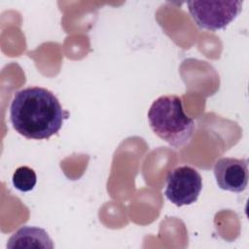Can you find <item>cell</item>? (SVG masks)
I'll use <instances>...</instances> for the list:
<instances>
[{"mask_svg":"<svg viewBox=\"0 0 249 249\" xmlns=\"http://www.w3.org/2000/svg\"><path fill=\"white\" fill-rule=\"evenodd\" d=\"M188 10L197 26L216 31L227 27L242 10V2L231 1H189Z\"/></svg>","mask_w":249,"mask_h":249,"instance_id":"cell-3","label":"cell"},{"mask_svg":"<svg viewBox=\"0 0 249 249\" xmlns=\"http://www.w3.org/2000/svg\"><path fill=\"white\" fill-rule=\"evenodd\" d=\"M7 248L53 249V243L44 229L24 226L11 235L7 243Z\"/></svg>","mask_w":249,"mask_h":249,"instance_id":"cell-6","label":"cell"},{"mask_svg":"<svg viewBox=\"0 0 249 249\" xmlns=\"http://www.w3.org/2000/svg\"><path fill=\"white\" fill-rule=\"evenodd\" d=\"M214 176L220 189L241 193L248 184V160L246 159L221 158L214 164Z\"/></svg>","mask_w":249,"mask_h":249,"instance_id":"cell-5","label":"cell"},{"mask_svg":"<svg viewBox=\"0 0 249 249\" xmlns=\"http://www.w3.org/2000/svg\"><path fill=\"white\" fill-rule=\"evenodd\" d=\"M69 113L57 97L41 87H27L17 91L10 106L14 129L27 139H49L61 128Z\"/></svg>","mask_w":249,"mask_h":249,"instance_id":"cell-1","label":"cell"},{"mask_svg":"<svg viewBox=\"0 0 249 249\" xmlns=\"http://www.w3.org/2000/svg\"><path fill=\"white\" fill-rule=\"evenodd\" d=\"M12 181L17 190L25 193L34 189L37 183V176L32 168L23 165L16 169Z\"/></svg>","mask_w":249,"mask_h":249,"instance_id":"cell-7","label":"cell"},{"mask_svg":"<svg viewBox=\"0 0 249 249\" xmlns=\"http://www.w3.org/2000/svg\"><path fill=\"white\" fill-rule=\"evenodd\" d=\"M202 189V178L192 166L182 165L171 170L166 177L164 195L176 206L190 205L196 201Z\"/></svg>","mask_w":249,"mask_h":249,"instance_id":"cell-4","label":"cell"},{"mask_svg":"<svg viewBox=\"0 0 249 249\" xmlns=\"http://www.w3.org/2000/svg\"><path fill=\"white\" fill-rule=\"evenodd\" d=\"M152 130L171 147L180 149L187 146L195 131V121L187 116L182 99L174 94L157 98L148 111Z\"/></svg>","mask_w":249,"mask_h":249,"instance_id":"cell-2","label":"cell"}]
</instances>
